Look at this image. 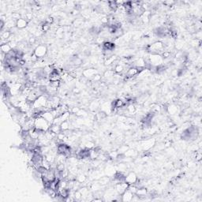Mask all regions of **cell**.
<instances>
[{
    "label": "cell",
    "mask_w": 202,
    "mask_h": 202,
    "mask_svg": "<svg viewBox=\"0 0 202 202\" xmlns=\"http://www.w3.org/2000/svg\"><path fill=\"white\" fill-rule=\"evenodd\" d=\"M70 126H71V122L70 120L66 121V122H63V123H61V125H60L62 132L66 131V130H71Z\"/></svg>",
    "instance_id": "cell-22"
},
{
    "label": "cell",
    "mask_w": 202,
    "mask_h": 202,
    "mask_svg": "<svg viewBox=\"0 0 202 202\" xmlns=\"http://www.w3.org/2000/svg\"><path fill=\"white\" fill-rule=\"evenodd\" d=\"M11 17H12V19L14 20L15 22H17V20H19L20 18H22V14H20L19 12H14L13 14H12V15H11Z\"/></svg>",
    "instance_id": "cell-26"
},
{
    "label": "cell",
    "mask_w": 202,
    "mask_h": 202,
    "mask_svg": "<svg viewBox=\"0 0 202 202\" xmlns=\"http://www.w3.org/2000/svg\"><path fill=\"white\" fill-rule=\"evenodd\" d=\"M29 22H28L25 18L22 17V18H20L19 20H17L16 22V27L18 29H24L25 28H26L29 25Z\"/></svg>",
    "instance_id": "cell-12"
},
{
    "label": "cell",
    "mask_w": 202,
    "mask_h": 202,
    "mask_svg": "<svg viewBox=\"0 0 202 202\" xmlns=\"http://www.w3.org/2000/svg\"><path fill=\"white\" fill-rule=\"evenodd\" d=\"M121 196H122V201L129 202V201H133L134 194H133L132 192L130 191L128 189H127L126 191L124 192Z\"/></svg>",
    "instance_id": "cell-10"
},
{
    "label": "cell",
    "mask_w": 202,
    "mask_h": 202,
    "mask_svg": "<svg viewBox=\"0 0 202 202\" xmlns=\"http://www.w3.org/2000/svg\"><path fill=\"white\" fill-rule=\"evenodd\" d=\"M138 197L139 200L145 199V197H148V190L147 189L145 188L144 186L141 187V188L137 189L136 194H135Z\"/></svg>",
    "instance_id": "cell-11"
},
{
    "label": "cell",
    "mask_w": 202,
    "mask_h": 202,
    "mask_svg": "<svg viewBox=\"0 0 202 202\" xmlns=\"http://www.w3.org/2000/svg\"><path fill=\"white\" fill-rule=\"evenodd\" d=\"M137 74H139V72L137 70V68H135L134 66H131V67H130V68L127 70V71L126 72V74H125V76H127L129 77L130 78H132V77H135L136 75H137Z\"/></svg>",
    "instance_id": "cell-15"
},
{
    "label": "cell",
    "mask_w": 202,
    "mask_h": 202,
    "mask_svg": "<svg viewBox=\"0 0 202 202\" xmlns=\"http://www.w3.org/2000/svg\"><path fill=\"white\" fill-rule=\"evenodd\" d=\"M128 149V146H126V145H122V146H120V148H119V149H118V153H123V154H124Z\"/></svg>",
    "instance_id": "cell-29"
},
{
    "label": "cell",
    "mask_w": 202,
    "mask_h": 202,
    "mask_svg": "<svg viewBox=\"0 0 202 202\" xmlns=\"http://www.w3.org/2000/svg\"><path fill=\"white\" fill-rule=\"evenodd\" d=\"M103 51H113L115 47V44L111 41L106 40L103 44Z\"/></svg>",
    "instance_id": "cell-14"
},
{
    "label": "cell",
    "mask_w": 202,
    "mask_h": 202,
    "mask_svg": "<svg viewBox=\"0 0 202 202\" xmlns=\"http://www.w3.org/2000/svg\"><path fill=\"white\" fill-rule=\"evenodd\" d=\"M148 52L150 54L161 55L165 52V47L162 41H156L147 47Z\"/></svg>",
    "instance_id": "cell-1"
},
{
    "label": "cell",
    "mask_w": 202,
    "mask_h": 202,
    "mask_svg": "<svg viewBox=\"0 0 202 202\" xmlns=\"http://www.w3.org/2000/svg\"><path fill=\"white\" fill-rule=\"evenodd\" d=\"M124 154H125V156H128L131 158H134L135 156H137V153L134 149H128Z\"/></svg>",
    "instance_id": "cell-24"
},
{
    "label": "cell",
    "mask_w": 202,
    "mask_h": 202,
    "mask_svg": "<svg viewBox=\"0 0 202 202\" xmlns=\"http://www.w3.org/2000/svg\"><path fill=\"white\" fill-rule=\"evenodd\" d=\"M129 185L126 182H118L116 185H115V190L117 191V193L119 195H122V194L126 191V189H128Z\"/></svg>",
    "instance_id": "cell-9"
},
{
    "label": "cell",
    "mask_w": 202,
    "mask_h": 202,
    "mask_svg": "<svg viewBox=\"0 0 202 202\" xmlns=\"http://www.w3.org/2000/svg\"><path fill=\"white\" fill-rule=\"evenodd\" d=\"M97 74H98V71L96 70V69H93V68L85 69L84 70L82 71V75L85 77V78H87L88 80H89V81H90L93 77Z\"/></svg>",
    "instance_id": "cell-8"
},
{
    "label": "cell",
    "mask_w": 202,
    "mask_h": 202,
    "mask_svg": "<svg viewBox=\"0 0 202 202\" xmlns=\"http://www.w3.org/2000/svg\"><path fill=\"white\" fill-rule=\"evenodd\" d=\"M110 182H111V179H110V178L108 176L101 178L99 180V183L100 184L101 186H105V185H107Z\"/></svg>",
    "instance_id": "cell-25"
},
{
    "label": "cell",
    "mask_w": 202,
    "mask_h": 202,
    "mask_svg": "<svg viewBox=\"0 0 202 202\" xmlns=\"http://www.w3.org/2000/svg\"><path fill=\"white\" fill-rule=\"evenodd\" d=\"M100 105H101V103L100 102L99 100H93L91 102L90 104H89V110H90L91 111H96L97 110L99 109V107H100Z\"/></svg>",
    "instance_id": "cell-16"
},
{
    "label": "cell",
    "mask_w": 202,
    "mask_h": 202,
    "mask_svg": "<svg viewBox=\"0 0 202 202\" xmlns=\"http://www.w3.org/2000/svg\"><path fill=\"white\" fill-rule=\"evenodd\" d=\"M47 99L48 97L45 95H42V96H39L38 98L36 99L33 104V109H39L45 112L44 111V107H46L47 102Z\"/></svg>",
    "instance_id": "cell-3"
},
{
    "label": "cell",
    "mask_w": 202,
    "mask_h": 202,
    "mask_svg": "<svg viewBox=\"0 0 202 202\" xmlns=\"http://www.w3.org/2000/svg\"><path fill=\"white\" fill-rule=\"evenodd\" d=\"M86 180H87V177H86L84 174L80 173L78 175H77L76 181L77 182H78L79 183H81V185H82L83 183H85Z\"/></svg>",
    "instance_id": "cell-23"
},
{
    "label": "cell",
    "mask_w": 202,
    "mask_h": 202,
    "mask_svg": "<svg viewBox=\"0 0 202 202\" xmlns=\"http://www.w3.org/2000/svg\"><path fill=\"white\" fill-rule=\"evenodd\" d=\"M115 75V73L114 70H107L106 71L104 72V77L105 79L108 80L111 79V78H113Z\"/></svg>",
    "instance_id": "cell-19"
},
{
    "label": "cell",
    "mask_w": 202,
    "mask_h": 202,
    "mask_svg": "<svg viewBox=\"0 0 202 202\" xmlns=\"http://www.w3.org/2000/svg\"><path fill=\"white\" fill-rule=\"evenodd\" d=\"M117 60V56L116 55H111V57L107 58L106 59H104V65L107 66H111L113 63H115V61Z\"/></svg>",
    "instance_id": "cell-17"
},
{
    "label": "cell",
    "mask_w": 202,
    "mask_h": 202,
    "mask_svg": "<svg viewBox=\"0 0 202 202\" xmlns=\"http://www.w3.org/2000/svg\"><path fill=\"white\" fill-rule=\"evenodd\" d=\"M49 130H51L52 133H55V134H57V135L60 134V133H62V130H61L60 126L55 125V124H52V125H51Z\"/></svg>",
    "instance_id": "cell-21"
},
{
    "label": "cell",
    "mask_w": 202,
    "mask_h": 202,
    "mask_svg": "<svg viewBox=\"0 0 202 202\" xmlns=\"http://www.w3.org/2000/svg\"><path fill=\"white\" fill-rule=\"evenodd\" d=\"M33 53L39 59H44V58L46 57L47 53H48V48L45 44H39L36 46Z\"/></svg>",
    "instance_id": "cell-4"
},
{
    "label": "cell",
    "mask_w": 202,
    "mask_h": 202,
    "mask_svg": "<svg viewBox=\"0 0 202 202\" xmlns=\"http://www.w3.org/2000/svg\"><path fill=\"white\" fill-rule=\"evenodd\" d=\"M107 115L105 112L100 110V111L96 113V115H95V118H96V119L97 121H102L104 120V119H105L107 118Z\"/></svg>",
    "instance_id": "cell-20"
},
{
    "label": "cell",
    "mask_w": 202,
    "mask_h": 202,
    "mask_svg": "<svg viewBox=\"0 0 202 202\" xmlns=\"http://www.w3.org/2000/svg\"><path fill=\"white\" fill-rule=\"evenodd\" d=\"M181 111L180 107L176 104H171L167 105V112L171 115H177Z\"/></svg>",
    "instance_id": "cell-7"
},
{
    "label": "cell",
    "mask_w": 202,
    "mask_h": 202,
    "mask_svg": "<svg viewBox=\"0 0 202 202\" xmlns=\"http://www.w3.org/2000/svg\"><path fill=\"white\" fill-rule=\"evenodd\" d=\"M101 79H102V76H101L100 74H96L95 76L93 77V78L90 80L91 81H93V83H97V82H100L101 81Z\"/></svg>",
    "instance_id": "cell-27"
},
{
    "label": "cell",
    "mask_w": 202,
    "mask_h": 202,
    "mask_svg": "<svg viewBox=\"0 0 202 202\" xmlns=\"http://www.w3.org/2000/svg\"><path fill=\"white\" fill-rule=\"evenodd\" d=\"M42 117L44 118V119L49 123L50 125H52L54 120H55V116L52 115V113L51 111H45L43 113L42 115Z\"/></svg>",
    "instance_id": "cell-13"
},
{
    "label": "cell",
    "mask_w": 202,
    "mask_h": 202,
    "mask_svg": "<svg viewBox=\"0 0 202 202\" xmlns=\"http://www.w3.org/2000/svg\"><path fill=\"white\" fill-rule=\"evenodd\" d=\"M138 180V177L136 175V173L134 171H131L126 175L125 177V182H126L128 185H133L137 182Z\"/></svg>",
    "instance_id": "cell-6"
},
{
    "label": "cell",
    "mask_w": 202,
    "mask_h": 202,
    "mask_svg": "<svg viewBox=\"0 0 202 202\" xmlns=\"http://www.w3.org/2000/svg\"><path fill=\"white\" fill-rule=\"evenodd\" d=\"M49 123H47L43 117H39L37 118H35V123H34V128L40 130V131L47 132L50 129Z\"/></svg>",
    "instance_id": "cell-2"
},
{
    "label": "cell",
    "mask_w": 202,
    "mask_h": 202,
    "mask_svg": "<svg viewBox=\"0 0 202 202\" xmlns=\"http://www.w3.org/2000/svg\"><path fill=\"white\" fill-rule=\"evenodd\" d=\"M66 169V167H65V164H58L57 167H56V170L59 171V172H62L63 171Z\"/></svg>",
    "instance_id": "cell-30"
},
{
    "label": "cell",
    "mask_w": 202,
    "mask_h": 202,
    "mask_svg": "<svg viewBox=\"0 0 202 202\" xmlns=\"http://www.w3.org/2000/svg\"><path fill=\"white\" fill-rule=\"evenodd\" d=\"M0 49H1V52H2V53H4V54L6 55V54H8L9 52L12 50V47H11V46L10 45V44L7 43V44H2V45L0 46Z\"/></svg>",
    "instance_id": "cell-18"
},
{
    "label": "cell",
    "mask_w": 202,
    "mask_h": 202,
    "mask_svg": "<svg viewBox=\"0 0 202 202\" xmlns=\"http://www.w3.org/2000/svg\"><path fill=\"white\" fill-rule=\"evenodd\" d=\"M148 59L150 61L152 66H159L164 64V59L161 55H156V54H150L148 55Z\"/></svg>",
    "instance_id": "cell-5"
},
{
    "label": "cell",
    "mask_w": 202,
    "mask_h": 202,
    "mask_svg": "<svg viewBox=\"0 0 202 202\" xmlns=\"http://www.w3.org/2000/svg\"><path fill=\"white\" fill-rule=\"evenodd\" d=\"M85 115H87V112L85 109H80L76 114L77 117H84Z\"/></svg>",
    "instance_id": "cell-28"
}]
</instances>
